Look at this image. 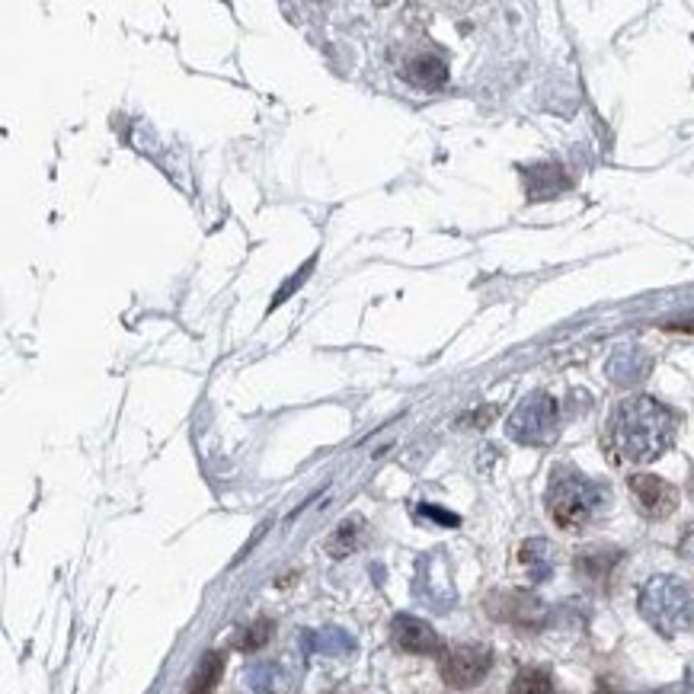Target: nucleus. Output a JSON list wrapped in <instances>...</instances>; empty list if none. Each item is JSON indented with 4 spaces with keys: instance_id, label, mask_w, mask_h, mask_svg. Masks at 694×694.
Wrapping results in <instances>:
<instances>
[{
    "instance_id": "1",
    "label": "nucleus",
    "mask_w": 694,
    "mask_h": 694,
    "mask_svg": "<svg viewBox=\"0 0 694 694\" xmlns=\"http://www.w3.org/2000/svg\"><path fill=\"white\" fill-rule=\"evenodd\" d=\"M679 419L669 407L653 397H627L621 400L608 419V445L618 461L650 464L663 458L675 442Z\"/></svg>"
},
{
    "instance_id": "2",
    "label": "nucleus",
    "mask_w": 694,
    "mask_h": 694,
    "mask_svg": "<svg viewBox=\"0 0 694 694\" xmlns=\"http://www.w3.org/2000/svg\"><path fill=\"white\" fill-rule=\"evenodd\" d=\"M611 493L605 483L576 471H557L547 487V515L563 531H583L608 509Z\"/></svg>"
},
{
    "instance_id": "3",
    "label": "nucleus",
    "mask_w": 694,
    "mask_h": 694,
    "mask_svg": "<svg viewBox=\"0 0 694 694\" xmlns=\"http://www.w3.org/2000/svg\"><path fill=\"white\" fill-rule=\"evenodd\" d=\"M643 621L663 637L685 634L694 627V589L682 576H650L637 595Z\"/></svg>"
},
{
    "instance_id": "4",
    "label": "nucleus",
    "mask_w": 694,
    "mask_h": 694,
    "mask_svg": "<svg viewBox=\"0 0 694 694\" xmlns=\"http://www.w3.org/2000/svg\"><path fill=\"white\" fill-rule=\"evenodd\" d=\"M557 426H560L557 400L551 394H544V391H535L512 410L509 423H506V435L512 442H519V445L544 448V445H551L557 439Z\"/></svg>"
},
{
    "instance_id": "5",
    "label": "nucleus",
    "mask_w": 694,
    "mask_h": 694,
    "mask_svg": "<svg viewBox=\"0 0 694 694\" xmlns=\"http://www.w3.org/2000/svg\"><path fill=\"white\" fill-rule=\"evenodd\" d=\"M493 669V653L480 643H464V647L448 650L442 659V679L451 688H474L477 682L487 679Z\"/></svg>"
},
{
    "instance_id": "6",
    "label": "nucleus",
    "mask_w": 694,
    "mask_h": 694,
    "mask_svg": "<svg viewBox=\"0 0 694 694\" xmlns=\"http://www.w3.org/2000/svg\"><path fill=\"white\" fill-rule=\"evenodd\" d=\"M627 487H631L634 503L647 519H666L679 506V490L656 474H634L627 480Z\"/></svg>"
},
{
    "instance_id": "7",
    "label": "nucleus",
    "mask_w": 694,
    "mask_h": 694,
    "mask_svg": "<svg viewBox=\"0 0 694 694\" xmlns=\"http://www.w3.org/2000/svg\"><path fill=\"white\" fill-rule=\"evenodd\" d=\"M391 640L394 647L413 656H435L442 653V637L439 631L416 615H394L391 621Z\"/></svg>"
},
{
    "instance_id": "8",
    "label": "nucleus",
    "mask_w": 694,
    "mask_h": 694,
    "mask_svg": "<svg viewBox=\"0 0 694 694\" xmlns=\"http://www.w3.org/2000/svg\"><path fill=\"white\" fill-rule=\"evenodd\" d=\"M496 602H490V611L496 618H503L509 624L519 627H541L547 618L544 602H538L535 595L528 592H506V595H493Z\"/></svg>"
},
{
    "instance_id": "9",
    "label": "nucleus",
    "mask_w": 694,
    "mask_h": 694,
    "mask_svg": "<svg viewBox=\"0 0 694 694\" xmlns=\"http://www.w3.org/2000/svg\"><path fill=\"white\" fill-rule=\"evenodd\" d=\"M519 560L522 567L528 573L531 583H544V579L554 576V567H557V551L551 541L544 538H531L519 547Z\"/></svg>"
},
{
    "instance_id": "10",
    "label": "nucleus",
    "mask_w": 694,
    "mask_h": 694,
    "mask_svg": "<svg viewBox=\"0 0 694 694\" xmlns=\"http://www.w3.org/2000/svg\"><path fill=\"white\" fill-rule=\"evenodd\" d=\"M647 371H650V355L637 346H624L608 359V375L618 384H634L640 378H647Z\"/></svg>"
},
{
    "instance_id": "11",
    "label": "nucleus",
    "mask_w": 694,
    "mask_h": 694,
    "mask_svg": "<svg viewBox=\"0 0 694 694\" xmlns=\"http://www.w3.org/2000/svg\"><path fill=\"white\" fill-rule=\"evenodd\" d=\"M403 77L423 90H435L448 80V68H445V61L435 55H416L407 68H403Z\"/></svg>"
},
{
    "instance_id": "12",
    "label": "nucleus",
    "mask_w": 694,
    "mask_h": 694,
    "mask_svg": "<svg viewBox=\"0 0 694 694\" xmlns=\"http://www.w3.org/2000/svg\"><path fill=\"white\" fill-rule=\"evenodd\" d=\"M301 643L308 653H324V656H346L352 650V637L340 627H324V631H304Z\"/></svg>"
},
{
    "instance_id": "13",
    "label": "nucleus",
    "mask_w": 694,
    "mask_h": 694,
    "mask_svg": "<svg viewBox=\"0 0 694 694\" xmlns=\"http://www.w3.org/2000/svg\"><path fill=\"white\" fill-rule=\"evenodd\" d=\"M362 538H365V522L362 519H346V522H340V528L333 531L330 535V541H327V551L333 554V557H346V554H352L355 547L362 544Z\"/></svg>"
},
{
    "instance_id": "14",
    "label": "nucleus",
    "mask_w": 694,
    "mask_h": 694,
    "mask_svg": "<svg viewBox=\"0 0 694 694\" xmlns=\"http://www.w3.org/2000/svg\"><path fill=\"white\" fill-rule=\"evenodd\" d=\"M618 563V551H605V547H589L576 557V570L589 579H605L611 567Z\"/></svg>"
},
{
    "instance_id": "15",
    "label": "nucleus",
    "mask_w": 694,
    "mask_h": 694,
    "mask_svg": "<svg viewBox=\"0 0 694 694\" xmlns=\"http://www.w3.org/2000/svg\"><path fill=\"white\" fill-rule=\"evenodd\" d=\"M221 669H224L221 653H205L196 675H192V682H189V694H212V688L221 679Z\"/></svg>"
},
{
    "instance_id": "16",
    "label": "nucleus",
    "mask_w": 694,
    "mask_h": 694,
    "mask_svg": "<svg viewBox=\"0 0 694 694\" xmlns=\"http://www.w3.org/2000/svg\"><path fill=\"white\" fill-rule=\"evenodd\" d=\"M509 694H557V685L547 669H522L512 679Z\"/></svg>"
},
{
    "instance_id": "17",
    "label": "nucleus",
    "mask_w": 694,
    "mask_h": 694,
    "mask_svg": "<svg viewBox=\"0 0 694 694\" xmlns=\"http://www.w3.org/2000/svg\"><path fill=\"white\" fill-rule=\"evenodd\" d=\"M269 634H272V624H269L266 618L256 621V624L250 627V631H247L244 637H240V650H260L263 643L269 640Z\"/></svg>"
},
{
    "instance_id": "18",
    "label": "nucleus",
    "mask_w": 694,
    "mask_h": 694,
    "mask_svg": "<svg viewBox=\"0 0 694 694\" xmlns=\"http://www.w3.org/2000/svg\"><path fill=\"white\" fill-rule=\"evenodd\" d=\"M247 679H250V688L256 691H272V685H276V669H272V663H260L247 672Z\"/></svg>"
},
{
    "instance_id": "19",
    "label": "nucleus",
    "mask_w": 694,
    "mask_h": 694,
    "mask_svg": "<svg viewBox=\"0 0 694 694\" xmlns=\"http://www.w3.org/2000/svg\"><path fill=\"white\" fill-rule=\"evenodd\" d=\"M679 554L685 557V560H694V525L685 531L682 535V541H679Z\"/></svg>"
},
{
    "instance_id": "20",
    "label": "nucleus",
    "mask_w": 694,
    "mask_h": 694,
    "mask_svg": "<svg viewBox=\"0 0 694 694\" xmlns=\"http://www.w3.org/2000/svg\"><path fill=\"white\" fill-rule=\"evenodd\" d=\"M423 515H432V519H439V522H445V525H458V519H455V515L442 512L439 506H423Z\"/></svg>"
}]
</instances>
